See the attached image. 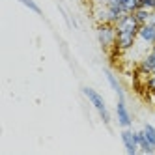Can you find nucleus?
I'll list each match as a JSON object with an SVG mask.
<instances>
[{"mask_svg":"<svg viewBox=\"0 0 155 155\" xmlns=\"http://www.w3.org/2000/svg\"><path fill=\"white\" fill-rule=\"evenodd\" d=\"M138 28L140 25L135 21L133 13L121 15L116 23V47L124 52H129L138 43Z\"/></svg>","mask_w":155,"mask_h":155,"instance_id":"1","label":"nucleus"},{"mask_svg":"<svg viewBox=\"0 0 155 155\" xmlns=\"http://www.w3.org/2000/svg\"><path fill=\"white\" fill-rule=\"evenodd\" d=\"M82 94L84 97L88 99V103H90L94 107V110L99 114V118H101V121L105 125H110V112H108V107H107V101H105V97L99 94L97 90H94L92 86H84L82 88Z\"/></svg>","mask_w":155,"mask_h":155,"instance_id":"2","label":"nucleus"},{"mask_svg":"<svg viewBox=\"0 0 155 155\" xmlns=\"http://www.w3.org/2000/svg\"><path fill=\"white\" fill-rule=\"evenodd\" d=\"M95 38L97 43L105 52H108L116 45V25L112 23H99L95 26Z\"/></svg>","mask_w":155,"mask_h":155,"instance_id":"3","label":"nucleus"},{"mask_svg":"<svg viewBox=\"0 0 155 155\" xmlns=\"http://www.w3.org/2000/svg\"><path fill=\"white\" fill-rule=\"evenodd\" d=\"M137 71L144 77H148L151 73H155V45L148 47V51L144 52V56L138 60L137 64Z\"/></svg>","mask_w":155,"mask_h":155,"instance_id":"4","label":"nucleus"},{"mask_svg":"<svg viewBox=\"0 0 155 155\" xmlns=\"http://www.w3.org/2000/svg\"><path fill=\"white\" fill-rule=\"evenodd\" d=\"M120 138H121V144H124V148H125V151L129 155H137L140 151V148H138V138H137V131H133L131 127H125V129H121Z\"/></svg>","mask_w":155,"mask_h":155,"instance_id":"5","label":"nucleus"},{"mask_svg":"<svg viewBox=\"0 0 155 155\" xmlns=\"http://www.w3.org/2000/svg\"><path fill=\"white\" fill-rule=\"evenodd\" d=\"M116 121H118V125L121 129L133 125V116H131L129 108H127L125 97H118V103H116Z\"/></svg>","mask_w":155,"mask_h":155,"instance_id":"6","label":"nucleus"},{"mask_svg":"<svg viewBox=\"0 0 155 155\" xmlns=\"http://www.w3.org/2000/svg\"><path fill=\"white\" fill-rule=\"evenodd\" d=\"M138 43L146 47L155 45V25L153 23H146L138 28Z\"/></svg>","mask_w":155,"mask_h":155,"instance_id":"7","label":"nucleus"},{"mask_svg":"<svg viewBox=\"0 0 155 155\" xmlns=\"http://www.w3.org/2000/svg\"><path fill=\"white\" fill-rule=\"evenodd\" d=\"M105 79H107V82H108V86L112 88V92L118 95V97H125V92H124V86H121V82H120V79L110 71V69H105Z\"/></svg>","mask_w":155,"mask_h":155,"instance_id":"8","label":"nucleus"},{"mask_svg":"<svg viewBox=\"0 0 155 155\" xmlns=\"http://www.w3.org/2000/svg\"><path fill=\"white\" fill-rule=\"evenodd\" d=\"M151 13H153V9H148V8H138L135 13H133V17H135V21L142 26V25H146L151 21Z\"/></svg>","mask_w":155,"mask_h":155,"instance_id":"9","label":"nucleus"},{"mask_svg":"<svg viewBox=\"0 0 155 155\" xmlns=\"http://www.w3.org/2000/svg\"><path fill=\"white\" fill-rule=\"evenodd\" d=\"M137 138H138V148H140V151L142 153H148V155H151V153H155V150H153V146L146 140V137H144V133H142V129L140 131H137Z\"/></svg>","mask_w":155,"mask_h":155,"instance_id":"10","label":"nucleus"},{"mask_svg":"<svg viewBox=\"0 0 155 155\" xmlns=\"http://www.w3.org/2000/svg\"><path fill=\"white\" fill-rule=\"evenodd\" d=\"M142 133H144V137H146V140L151 144L153 150H155V125L144 124V125H142Z\"/></svg>","mask_w":155,"mask_h":155,"instance_id":"11","label":"nucleus"},{"mask_svg":"<svg viewBox=\"0 0 155 155\" xmlns=\"http://www.w3.org/2000/svg\"><path fill=\"white\" fill-rule=\"evenodd\" d=\"M21 4H23L25 8H28L30 12H34V13H38V15H41V8L38 6V2L36 0H19Z\"/></svg>","mask_w":155,"mask_h":155,"instance_id":"12","label":"nucleus"},{"mask_svg":"<svg viewBox=\"0 0 155 155\" xmlns=\"http://www.w3.org/2000/svg\"><path fill=\"white\" fill-rule=\"evenodd\" d=\"M144 86H146L148 94L155 95V73H151V75H148V77H146V81H144Z\"/></svg>","mask_w":155,"mask_h":155,"instance_id":"13","label":"nucleus"},{"mask_svg":"<svg viewBox=\"0 0 155 155\" xmlns=\"http://www.w3.org/2000/svg\"><path fill=\"white\" fill-rule=\"evenodd\" d=\"M140 8H148V9H153L155 8V0H138Z\"/></svg>","mask_w":155,"mask_h":155,"instance_id":"14","label":"nucleus"},{"mask_svg":"<svg viewBox=\"0 0 155 155\" xmlns=\"http://www.w3.org/2000/svg\"><path fill=\"white\" fill-rule=\"evenodd\" d=\"M90 2H92V4L95 6V4H105V2H107V0H90Z\"/></svg>","mask_w":155,"mask_h":155,"instance_id":"15","label":"nucleus"},{"mask_svg":"<svg viewBox=\"0 0 155 155\" xmlns=\"http://www.w3.org/2000/svg\"><path fill=\"white\" fill-rule=\"evenodd\" d=\"M150 23H153V25H155V12L151 13V21H150Z\"/></svg>","mask_w":155,"mask_h":155,"instance_id":"16","label":"nucleus"},{"mask_svg":"<svg viewBox=\"0 0 155 155\" xmlns=\"http://www.w3.org/2000/svg\"><path fill=\"white\" fill-rule=\"evenodd\" d=\"M153 12H155V8H153Z\"/></svg>","mask_w":155,"mask_h":155,"instance_id":"17","label":"nucleus"}]
</instances>
